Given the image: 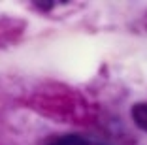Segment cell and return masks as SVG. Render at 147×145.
I'll list each match as a JSON object with an SVG mask.
<instances>
[{"label":"cell","mask_w":147,"mask_h":145,"mask_svg":"<svg viewBox=\"0 0 147 145\" xmlns=\"http://www.w3.org/2000/svg\"><path fill=\"white\" fill-rule=\"evenodd\" d=\"M51 145H98V143H94V141H91V140H85V138H81V136H64V138L57 140L55 143H51Z\"/></svg>","instance_id":"7a4b0ae2"},{"label":"cell","mask_w":147,"mask_h":145,"mask_svg":"<svg viewBox=\"0 0 147 145\" xmlns=\"http://www.w3.org/2000/svg\"><path fill=\"white\" fill-rule=\"evenodd\" d=\"M130 115H132V121H134L142 130L147 132V104L145 102L136 104V106L132 107V111H130Z\"/></svg>","instance_id":"6da1fadb"}]
</instances>
